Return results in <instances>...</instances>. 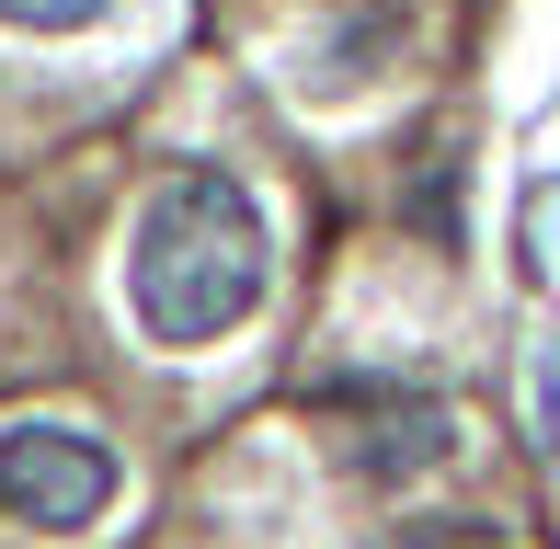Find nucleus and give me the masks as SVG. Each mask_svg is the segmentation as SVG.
Segmentation results:
<instances>
[{"mask_svg":"<svg viewBox=\"0 0 560 549\" xmlns=\"http://www.w3.org/2000/svg\"><path fill=\"white\" fill-rule=\"evenodd\" d=\"M275 287V230L252 207L241 172L195 161L172 172L161 195L138 207V253H126V309H138L149 343L195 355V343H229Z\"/></svg>","mask_w":560,"mask_h":549,"instance_id":"obj_1","label":"nucleus"},{"mask_svg":"<svg viewBox=\"0 0 560 549\" xmlns=\"http://www.w3.org/2000/svg\"><path fill=\"white\" fill-rule=\"evenodd\" d=\"M115 446L92 435V423H12L0 435V515L12 527H46V538H81V527H104V504H115Z\"/></svg>","mask_w":560,"mask_h":549,"instance_id":"obj_2","label":"nucleus"},{"mask_svg":"<svg viewBox=\"0 0 560 549\" xmlns=\"http://www.w3.org/2000/svg\"><path fill=\"white\" fill-rule=\"evenodd\" d=\"M457 446V423L435 401H366L354 412V469H377V481H412V469H435Z\"/></svg>","mask_w":560,"mask_h":549,"instance_id":"obj_3","label":"nucleus"},{"mask_svg":"<svg viewBox=\"0 0 560 549\" xmlns=\"http://www.w3.org/2000/svg\"><path fill=\"white\" fill-rule=\"evenodd\" d=\"M115 0H0V23H23V35H81V23H104Z\"/></svg>","mask_w":560,"mask_h":549,"instance_id":"obj_4","label":"nucleus"},{"mask_svg":"<svg viewBox=\"0 0 560 549\" xmlns=\"http://www.w3.org/2000/svg\"><path fill=\"white\" fill-rule=\"evenodd\" d=\"M332 12H354V0H332ZM412 12H423V0H366V35H354V69H366L377 46H389L400 23H412Z\"/></svg>","mask_w":560,"mask_h":549,"instance_id":"obj_5","label":"nucleus"},{"mask_svg":"<svg viewBox=\"0 0 560 549\" xmlns=\"http://www.w3.org/2000/svg\"><path fill=\"white\" fill-rule=\"evenodd\" d=\"M389 549H503L492 527H412V538H389Z\"/></svg>","mask_w":560,"mask_h":549,"instance_id":"obj_6","label":"nucleus"}]
</instances>
